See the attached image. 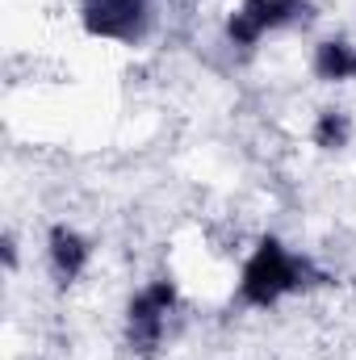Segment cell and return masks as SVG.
<instances>
[{
	"instance_id": "8992f818",
	"label": "cell",
	"mask_w": 356,
	"mask_h": 360,
	"mask_svg": "<svg viewBox=\"0 0 356 360\" xmlns=\"http://www.w3.org/2000/svg\"><path fill=\"white\" fill-rule=\"evenodd\" d=\"M314 76H319L323 84H344V80H352L356 76V46L344 42V38L319 42V51H314Z\"/></svg>"
},
{
	"instance_id": "ba28073f",
	"label": "cell",
	"mask_w": 356,
	"mask_h": 360,
	"mask_svg": "<svg viewBox=\"0 0 356 360\" xmlns=\"http://www.w3.org/2000/svg\"><path fill=\"white\" fill-rule=\"evenodd\" d=\"M4 269L8 272L17 269V243H13V235H4Z\"/></svg>"
},
{
	"instance_id": "52a82bcc",
	"label": "cell",
	"mask_w": 356,
	"mask_h": 360,
	"mask_svg": "<svg viewBox=\"0 0 356 360\" xmlns=\"http://www.w3.org/2000/svg\"><path fill=\"white\" fill-rule=\"evenodd\" d=\"M310 139H314L319 151H340V147H348V139H352V117H348L344 109H323V113L314 117Z\"/></svg>"
},
{
	"instance_id": "3957f363",
	"label": "cell",
	"mask_w": 356,
	"mask_h": 360,
	"mask_svg": "<svg viewBox=\"0 0 356 360\" xmlns=\"http://www.w3.org/2000/svg\"><path fill=\"white\" fill-rule=\"evenodd\" d=\"M172 306H177V285H172L168 276L151 281L147 289H139V293L130 297V306H126V323H130V348H134L139 356H151V352L160 348V340H164V323H168Z\"/></svg>"
},
{
	"instance_id": "277c9868",
	"label": "cell",
	"mask_w": 356,
	"mask_h": 360,
	"mask_svg": "<svg viewBox=\"0 0 356 360\" xmlns=\"http://www.w3.org/2000/svg\"><path fill=\"white\" fill-rule=\"evenodd\" d=\"M151 25V0H84V30L92 38L134 42Z\"/></svg>"
},
{
	"instance_id": "5b68a950",
	"label": "cell",
	"mask_w": 356,
	"mask_h": 360,
	"mask_svg": "<svg viewBox=\"0 0 356 360\" xmlns=\"http://www.w3.org/2000/svg\"><path fill=\"white\" fill-rule=\"evenodd\" d=\"M46 252H51V269H55V276H59L63 285H72L92 260V243L76 231V226H68V222H55V226H51Z\"/></svg>"
},
{
	"instance_id": "6da1fadb",
	"label": "cell",
	"mask_w": 356,
	"mask_h": 360,
	"mask_svg": "<svg viewBox=\"0 0 356 360\" xmlns=\"http://www.w3.org/2000/svg\"><path fill=\"white\" fill-rule=\"evenodd\" d=\"M306 276H310V264L306 260H298V256H289V248L281 243V239H260L256 243V252H252V260L243 264V276H239V297L248 302V306H276L285 293H293V289H302L306 285Z\"/></svg>"
},
{
	"instance_id": "7a4b0ae2",
	"label": "cell",
	"mask_w": 356,
	"mask_h": 360,
	"mask_svg": "<svg viewBox=\"0 0 356 360\" xmlns=\"http://www.w3.org/2000/svg\"><path fill=\"white\" fill-rule=\"evenodd\" d=\"M310 17H314L310 0H243L227 21V38L235 46H256L268 30H285Z\"/></svg>"
}]
</instances>
